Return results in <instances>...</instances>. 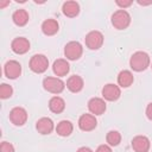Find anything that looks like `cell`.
Masks as SVG:
<instances>
[{
	"label": "cell",
	"mask_w": 152,
	"mask_h": 152,
	"mask_svg": "<svg viewBox=\"0 0 152 152\" xmlns=\"http://www.w3.org/2000/svg\"><path fill=\"white\" fill-rule=\"evenodd\" d=\"M150 65H151V59H150V56L146 52L137 51L131 56L129 66H131L132 70H134L137 72H140V71L146 70Z\"/></svg>",
	"instance_id": "cell-1"
},
{
	"label": "cell",
	"mask_w": 152,
	"mask_h": 152,
	"mask_svg": "<svg viewBox=\"0 0 152 152\" xmlns=\"http://www.w3.org/2000/svg\"><path fill=\"white\" fill-rule=\"evenodd\" d=\"M131 20H132L131 14L126 10H118L110 17L112 25L116 30H125V28H127L131 25Z\"/></svg>",
	"instance_id": "cell-2"
},
{
	"label": "cell",
	"mask_w": 152,
	"mask_h": 152,
	"mask_svg": "<svg viewBox=\"0 0 152 152\" xmlns=\"http://www.w3.org/2000/svg\"><path fill=\"white\" fill-rule=\"evenodd\" d=\"M28 66L30 69L36 72V74H43L48 70L49 66V59L45 55L38 53V55H33L28 62Z\"/></svg>",
	"instance_id": "cell-3"
},
{
	"label": "cell",
	"mask_w": 152,
	"mask_h": 152,
	"mask_svg": "<svg viewBox=\"0 0 152 152\" xmlns=\"http://www.w3.org/2000/svg\"><path fill=\"white\" fill-rule=\"evenodd\" d=\"M43 88L51 94H61L65 88V83L58 77L48 76L43 80Z\"/></svg>",
	"instance_id": "cell-4"
},
{
	"label": "cell",
	"mask_w": 152,
	"mask_h": 152,
	"mask_svg": "<svg viewBox=\"0 0 152 152\" xmlns=\"http://www.w3.org/2000/svg\"><path fill=\"white\" fill-rule=\"evenodd\" d=\"M103 34L100 31H90L87 33L84 42L89 50H99L103 45Z\"/></svg>",
	"instance_id": "cell-5"
},
{
	"label": "cell",
	"mask_w": 152,
	"mask_h": 152,
	"mask_svg": "<svg viewBox=\"0 0 152 152\" xmlns=\"http://www.w3.org/2000/svg\"><path fill=\"white\" fill-rule=\"evenodd\" d=\"M83 53V48L78 42H69L64 46V56L69 61H77Z\"/></svg>",
	"instance_id": "cell-6"
},
{
	"label": "cell",
	"mask_w": 152,
	"mask_h": 152,
	"mask_svg": "<svg viewBox=\"0 0 152 152\" xmlns=\"http://www.w3.org/2000/svg\"><path fill=\"white\" fill-rule=\"evenodd\" d=\"M28 114L23 107H14L10 112V121L14 126H24L27 121Z\"/></svg>",
	"instance_id": "cell-7"
},
{
	"label": "cell",
	"mask_w": 152,
	"mask_h": 152,
	"mask_svg": "<svg viewBox=\"0 0 152 152\" xmlns=\"http://www.w3.org/2000/svg\"><path fill=\"white\" fill-rule=\"evenodd\" d=\"M4 74L10 80H15L21 75V64L14 59L7 61L4 65Z\"/></svg>",
	"instance_id": "cell-8"
},
{
	"label": "cell",
	"mask_w": 152,
	"mask_h": 152,
	"mask_svg": "<svg viewBox=\"0 0 152 152\" xmlns=\"http://www.w3.org/2000/svg\"><path fill=\"white\" fill-rule=\"evenodd\" d=\"M101 93H102L103 99L107 100V101H110V102L116 101L121 96V89H120V87L116 86V84H114V83H107V84H104Z\"/></svg>",
	"instance_id": "cell-9"
},
{
	"label": "cell",
	"mask_w": 152,
	"mask_h": 152,
	"mask_svg": "<svg viewBox=\"0 0 152 152\" xmlns=\"http://www.w3.org/2000/svg\"><path fill=\"white\" fill-rule=\"evenodd\" d=\"M96 126H97V120L93 114L86 113V114H82L78 119V127L83 132H90L95 129Z\"/></svg>",
	"instance_id": "cell-10"
},
{
	"label": "cell",
	"mask_w": 152,
	"mask_h": 152,
	"mask_svg": "<svg viewBox=\"0 0 152 152\" xmlns=\"http://www.w3.org/2000/svg\"><path fill=\"white\" fill-rule=\"evenodd\" d=\"M30 48H31V44H30L28 39L25 37H17L11 43V49L17 55H24V53L28 52Z\"/></svg>",
	"instance_id": "cell-11"
},
{
	"label": "cell",
	"mask_w": 152,
	"mask_h": 152,
	"mask_svg": "<svg viewBox=\"0 0 152 152\" xmlns=\"http://www.w3.org/2000/svg\"><path fill=\"white\" fill-rule=\"evenodd\" d=\"M106 102L101 97H91L88 101V109L93 115H102L106 112Z\"/></svg>",
	"instance_id": "cell-12"
},
{
	"label": "cell",
	"mask_w": 152,
	"mask_h": 152,
	"mask_svg": "<svg viewBox=\"0 0 152 152\" xmlns=\"http://www.w3.org/2000/svg\"><path fill=\"white\" fill-rule=\"evenodd\" d=\"M132 148L135 151V152H148L150 150V146H151V142H150V139L145 135H137L132 139Z\"/></svg>",
	"instance_id": "cell-13"
},
{
	"label": "cell",
	"mask_w": 152,
	"mask_h": 152,
	"mask_svg": "<svg viewBox=\"0 0 152 152\" xmlns=\"http://www.w3.org/2000/svg\"><path fill=\"white\" fill-rule=\"evenodd\" d=\"M53 128H55V125H53V121L50 118L43 116V118L38 119L37 122H36V129L38 131V133H40L43 135L50 134L53 131Z\"/></svg>",
	"instance_id": "cell-14"
},
{
	"label": "cell",
	"mask_w": 152,
	"mask_h": 152,
	"mask_svg": "<svg viewBox=\"0 0 152 152\" xmlns=\"http://www.w3.org/2000/svg\"><path fill=\"white\" fill-rule=\"evenodd\" d=\"M52 71L56 76L58 77H62V76H65L69 71H70V65L68 63L66 59H63V58H59V59H56L52 64Z\"/></svg>",
	"instance_id": "cell-15"
},
{
	"label": "cell",
	"mask_w": 152,
	"mask_h": 152,
	"mask_svg": "<svg viewBox=\"0 0 152 152\" xmlns=\"http://www.w3.org/2000/svg\"><path fill=\"white\" fill-rule=\"evenodd\" d=\"M66 88L71 91V93H80L83 87H84V82H83V78L78 75H72L70 76L68 80H66V83H65Z\"/></svg>",
	"instance_id": "cell-16"
},
{
	"label": "cell",
	"mask_w": 152,
	"mask_h": 152,
	"mask_svg": "<svg viewBox=\"0 0 152 152\" xmlns=\"http://www.w3.org/2000/svg\"><path fill=\"white\" fill-rule=\"evenodd\" d=\"M62 12L68 18H75L80 13V5L76 1H65L62 6Z\"/></svg>",
	"instance_id": "cell-17"
},
{
	"label": "cell",
	"mask_w": 152,
	"mask_h": 152,
	"mask_svg": "<svg viewBox=\"0 0 152 152\" xmlns=\"http://www.w3.org/2000/svg\"><path fill=\"white\" fill-rule=\"evenodd\" d=\"M59 24L56 19H46L42 24V31L45 36H53L58 32Z\"/></svg>",
	"instance_id": "cell-18"
},
{
	"label": "cell",
	"mask_w": 152,
	"mask_h": 152,
	"mask_svg": "<svg viewBox=\"0 0 152 152\" xmlns=\"http://www.w3.org/2000/svg\"><path fill=\"white\" fill-rule=\"evenodd\" d=\"M134 76L129 70H121L118 75V84L121 88H128L133 84Z\"/></svg>",
	"instance_id": "cell-19"
},
{
	"label": "cell",
	"mask_w": 152,
	"mask_h": 152,
	"mask_svg": "<svg viewBox=\"0 0 152 152\" xmlns=\"http://www.w3.org/2000/svg\"><path fill=\"white\" fill-rule=\"evenodd\" d=\"M28 19H30V17H28V13H27V11L26 10H24V8H19V10H17V11H14V13L12 14V20H13V23L17 25V26H25L27 23H28Z\"/></svg>",
	"instance_id": "cell-20"
},
{
	"label": "cell",
	"mask_w": 152,
	"mask_h": 152,
	"mask_svg": "<svg viewBox=\"0 0 152 152\" xmlns=\"http://www.w3.org/2000/svg\"><path fill=\"white\" fill-rule=\"evenodd\" d=\"M49 109L55 114H61L65 109V101L59 96H52L49 100Z\"/></svg>",
	"instance_id": "cell-21"
},
{
	"label": "cell",
	"mask_w": 152,
	"mask_h": 152,
	"mask_svg": "<svg viewBox=\"0 0 152 152\" xmlns=\"http://www.w3.org/2000/svg\"><path fill=\"white\" fill-rule=\"evenodd\" d=\"M74 131V126L69 120H62L56 126V132L61 137H69Z\"/></svg>",
	"instance_id": "cell-22"
},
{
	"label": "cell",
	"mask_w": 152,
	"mask_h": 152,
	"mask_svg": "<svg viewBox=\"0 0 152 152\" xmlns=\"http://www.w3.org/2000/svg\"><path fill=\"white\" fill-rule=\"evenodd\" d=\"M106 141L109 146H118L121 142V134L118 131H109L106 135Z\"/></svg>",
	"instance_id": "cell-23"
},
{
	"label": "cell",
	"mask_w": 152,
	"mask_h": 152,
	"mask_svg": "<svg viewBox=\"0 0 152 152\" xmlns=\"http://www.w3.org/2000/svg\"><path fill=\"white\" fill-rule=\"evenodd\" d=\"M13 94V88L7 84V83H2L0 86V97L2 100H6V99H10Z\"/></svg>",
	"instance_id": "cell-24"
},
{
	"label": "cell",
	"mask_w": 152,
	"mask_h": 152,
	"mask_svg": "<svg viewBox=\"0 0 152 152\" xmlns=\"http://www.w3.org/2000/svg\"><path fill=\"white\" fill-rule=\"evenodd\" d=\"M0 152H15L14 146L8 141H2L0 145Z\"/></svg>",
	"instance_id": "cell-25"
},
{
	"label": "cell",
	"mask_w": 152,
	"mask_h": 152,
	"mask_svg": "<svg viewBox=\"0 0 152 152\" xmlns=\"http://www.w3.org/2000/svg\"><path fill=\"white\" fill-rule=\"evenodd\" d=\"M115 4L120 7V10H125L126 7H129L132 4H133V1H131V0H128V1H121V0H116L115 1Z\"/></svg>",
	"instance_id": "cell-26"
},
{
	"label": "cell",
	"mask_w": 152,
	"mask_h": 152,
	"mask_svg": "<svg viewBox=\"0 0 152 152\" xmlns=\"http://www.w3.org/2000/svg\"><path fill=\"white\" fill-rule=\"evenodd\" d=\"M95 152H113V151H112V147H110L109 145L102 144V145H100V146L96 148Z\"/></svg>",
	"instance_id": "cell-27"
},
{
	"label": "cell",
	"mask_w": 152,
	"mask_h": 152,
	"mask_svg": "<svg viewBox=\"0 0 152 152\" xmlns=\"http://www.w3.org/2000/svg\"><path fill=\"white\" fill-rule=\"evenodd\" d=\"M146 116H147L148 120L152 121V102H150L146 107Z\"/></svg>",
	"instance_id": "cell-28"
},
{
	"label": "cell",
	"mask_w": 152,
	"mask_h": 152,
	"mask_svg": "<svg viewBox=\"0 0 152 152\" xmlns=\"http://www.w3.org/2000/svg\"><path fill=\"white\" fill-rule=\"evenodd\" d=\"M76 152H93V151H91L89 147H87V146H82V147H80Z\"/></svg>",
	"instance_id": "cell-29"
},
{
	"label": "cell",
	"mask_w": 152,
	"mask_h": 152,
	"mask_svg": "<svg viewBox=\"0 0 152 152\" xmlns=\"http://www.w3.org/2000/svg\"><path fill=\"white\" fill-rule=\"evenodd\" d=\"M10 5V1H4V2H0V8H4L5 6Z\"/></svg>",
	"instance_id": "cell-30"
},
{
	"label": "cell",
	"mask_w": 152,
	"mask_h": 152,
	"mask_svg": "<svg viewBox=\"0 0 152 152\" xmlns=\"http://www.w3.org/2000/svg\"><path fill=\"white\" fill-rule=\"evenodd\" d=\"M138 4H139V5H151V4H152V1H148V2H142V1H138Z\"/></svg>",
	"instance_id": "cell-31"
},
{
	"label": "cell",
	"mask_w": 152,
	"mask_h": 152,
	"mask_svg": "<svg viewBox=\"0 0 152 152\" xmlns=\"http://www.w3.org/2000/svg\"><path fill=\"white\" fill-rule=\"evenodd\" d=\"M151 69H152V64H151Z\"/></svg>",
	"instance_id": "cell-32"
}]
</instances>
